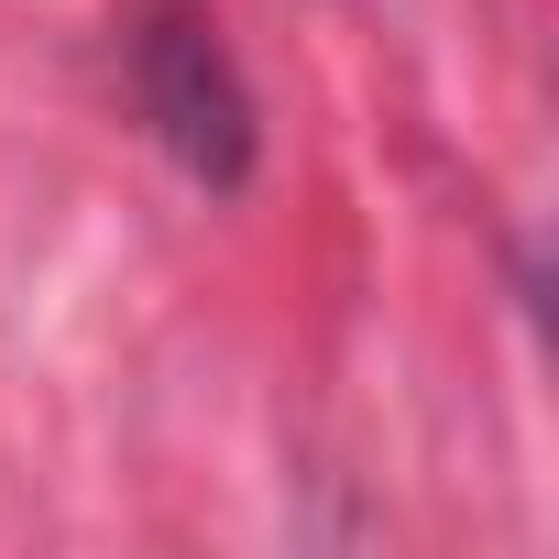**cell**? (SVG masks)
Listing matches in <instances>:
<instances>
[{"mask_svg":"<svg viewBox=\"0 0 559 559\" xmlns=\"http://www.w3.org/2000/svg\"><path fill=\"white\" fill-rule=\"evenodd\" d=\"M132 88H143V121L165 132V154L198 176V187H241L252 176V99L219 56V34L187 12V0H154L143 34H132Z\"/></svg>","mask_w":559,"mask_h":559,"instance_id":"obj_1","label":"cell"}]
</instances>
